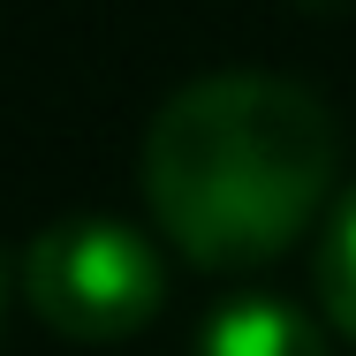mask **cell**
Instances as JSON below:
<instances>
[{
	"instance_id": "7a4b0ae2",
	"label": "cell",
	"mask_w": 356,
	"mask_h": 356,
	"mask_svg": "<svg viewBox=\"0 0 356 356\" xmlns=\"http://www.w3.org/2000/svg\"><path fill=\"white\" fill-rule=\"evenodd\" d=\"M23 303L69 341H122V334L159 318L167 258L144 227L114 213L54 220L23 250Z\"/></svg>"
},
{
	"instance_id": "3957f363",
	"label": "cell",
	"mask_w": 356,
	"mask_h": 356,
	"mask_svg": "<svg viewBox=\"0 0 356 356\" xmlns=\"http://www.w3.org/2000/svg\"><path fill=\"white\" fill-rule=\"evenodd\" d=\"M190 356H334L318 318H303L288 296H227L205 311Z\"/></svg>"
},
{
	"instance_id": "6da1fadb",
	"label": "cell",
	"mask_w": 356,
	"mask_h": 356,
	"mask_svg": "<svg viewBox=\"0 0 356 356\" xmlns=\"http://www.w3.org/2000/svg\"><path fill=\"white\" fill-rule=\"evenodd\" d=\"M334 159L341 144L318 91L266 69H220L152 114L144 197L190 266L243 273L334 213Z\"/></svg>"
},
{
	"instance_id": "277c9868",
	"label": "cell",
	"mask_w": 356,
	"mask_h": 356,
	"mask_svg": "<svg viewBox=\"0 0 356 356\" xmlns=\"http://www.w3.org/2000/svg\"><path fill=\"white\" fill-rule=\"evenodd\" d=\"M318 303L356 341V182L334 197V213L318 220Z\"/></svg>"
},
{
	"instance_id": "5b68a950",
	"label": "cell",
	"mask_w": 356,
	"mask_h": 356,
	"mask_svg": "<svg viewBox=\"0 0 356 356\" xmlns=\"http://www.w3.org/2000/svg\"><path fill=\"white\" fill-rule=\"evenodd\" d=\"M0 311H8V266H0Z\"/></svg>"
}]
</instances>
